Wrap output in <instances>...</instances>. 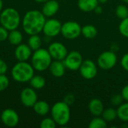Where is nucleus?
<instances>
[{
    "label": "nucleus",
    "instance_id": "2eb2a0df",
    "mask_svg": "<svg viewBox=\"0 0 128 128\" xmlns=\"http://www.w3.org/2000/svg\"><path fill=\"white\" fill-rule=\"evenodd\" d=\"M59 10V4L56 0H48L44 2L42 8V13L46 17H52Z\"/></svg>",
    "mask_w": 128,
    "mask_h": 128
},
{
    "label": "nucleus",
    "instance_id": "9d476101",
    "mask_svg": "<svg viewBox=\"0 0 128 128\" xmlns=\"http://www.w3.org/2000/svg\"><path fill=\"white\" fill-rule=\"evenodd\" d=\"M47 50L52 58L54 60L63 61L68 53V49L61 42H53L50 44Z\"/></svg>",
    "mask_w": 128,
    "mask_h": 128
},
{
    "label": "nucleus",
    "instance_id": "c756f323",
    "mask_svg": "<svg viewBox=\"0 0 128 128\" xmlns=\"http://www.w3.org/2000/svg\"><path fill=\"white\" fill-rule=\"evenodd\" d=\"M9 79L5 74H0V92L4 91L9 86Z\"/></svg>",
    "mask_w": 128,
    "mask_h": 128
},
{
    "label": "nucleus",
    "instance_id": "a19ab883",
    "mask_svg": "<svg viewBox=\"0 0 128 128\" xmlns=\"http://www.w3.org/2000/svg\"><path fill=\"white\" fill-rule=\"evenodd\" d=\"M122 2H126V3H128V0H122Z\"/></svg>",
    "mask_w": 128,
    "mask_h": 128
},
{
    "label": "nucleus",
    "instance_id": "b1692460",
    "mask_svg": "<svg viewBox=\"0 0 128 128\" xmlns=\"http://www.w3.org/2000/svg\"><path fill=\"white\" fill-rule=\"evenodd\" d=\"M82 34L87 39H93L98 34V29L93 25H86L82 27Z\"/></svg>",
    "mask_w": 128,
    "mask_h": 128
},
{
    "label": "nucleus",
    "instance_id": "6ab92c4d",
    "mask_svg": "<svg viewBox=\"0 0 128 128\" xmlns=\"http://www.w3.org/2000/svg\"><path fill=\"white\" fill-rule=\"evenodd\" d=\"M32 108L34 112L40 116H45L50 112L49 104L44 100H38Z\"/></svg>",
    "mask_w": 128,
    "mask_h": 128
},
{
    "label": "nucleus",
    "instance_id": "4c0bfd02",
    "mask_svg": "<svg viewBox=\"0 0 128 128\" xmlns=\"http://www.w3.org/2000/svg\"><path fill=\"white\" fill-rule=\"evenodd\" d=\"M2 9H3V1L0 0V13L2 10Z\"/></svg>",
    "mask_w": 128,
    "mask_h": 128
},
{
    "label": "nucleus",
    "instance_id": "f3484780",
    "mask_svg": "<svg viewBox=\"0 0 128 128\" xmlns=\"http://www.w3.org/2000/svg\"><path fill=\"white\" fill-rule=\"evenodd\" d=\"M104 110V106L100 100L98 98H94L90 100L88 104V110L92 116H101Z\"/></svg>",
    "mask_w": 128,
    "mask_h": 128
},
{
    "label": "nucleus",
    "instance_id": "f257e3e1",
    "mask_svg": "<svg viewBox=\"0 0 128 128\" xmlns=\"http://www.w3.org/2000/svg\"><path fill=\"white\" fill-rule=\"evenodd\" d=\"M46 20L42 11L30 10L25 14L22 20V29L28 35L38 34L43 31Z\"/></svg>",
    "mask_w": 128,
    "mask_h": 128
},
{
    "label": "nucleus",
    "instance_id": "a878e982",
    "mask_svg": "<svg viewBox=\"0 0 128 128\" xmlns=\"http://www.w3.org/2000/svg\"><path fill=\"white\" fill-rule=\"evenodd\" d=\"M89 128H107V122L102 118L99 116H94V118L91 120L88 124Z\"/></svg>",
    "mask_w": 128,
    "mask_h": 128
},
{
    "label": "nucleus",
    "instance_id": "1a4fd4ad",
    "mask_svg": "<svg viewBox=\"0 0 128 128\" xmlns=\"http://www.w3.org/2000/svg\"><path fill=\"white\" fill-rule=\"evenodd\" d=\"M62 24L59 20L57 19L51 18L47 20H46L44 28H43V32L47 38H54L58 35L61 33Z\"/></svg>",
    "mask_w": 128,
    "mask_h": 128
},
{
    "label": "nucleus",
    "instance_id": "f03ea898",
    "mask_svg": "<svg viewBox=\"0 0 128 128\" xmlns=\"http://www.w3.org/2000/svg\"><path fill=\"white\" fill-rule=\"evenodd\" d=\"M34 75V69L27 62H18L11 69V76L14 81L25 83L30 81Z\"/></svg>",
    "mask_w": 128,
    "mask_h": 128
},
{
    "label": "nucleus",
    "instance_id": "7ed1b4c3",
    "mask_svg": "<svg viewBox=\"0 0 128 128\" xmlns=\"http://www.w3.org/2000/svg\"><path fill=\"white\" fill-rule=\"evenodd\" d=\"M51 117L58 126L67 125L70 120V106L64 101H58L53 104L50 109Z\"/></svg>",
    "mask_w": 128,
    "mask_h": 128
},
{
    "label": "nucleus",
    "instance_id": "5701e85b",
    "mask_svg": "<svg viewBox=\"0 0 128 128\" xmlns=\"http://www.w3.org/2000/svg\"><path fill=\"white\" fill-rule=\"evenodd\" d=\"M117 118H118L123 122H128V102L122 103L118 106L117 110Z\"/></svg>",
    "mask_w": 128,
    "mask_h": 128
},
{
    "label": "nucleus",
    "instance_id": "6e6552de",
    "mask_svg": "<svg viewBox=\"0 0 128 128\" xmlns=\"http://www.w3.org/2000/svg\"><path fill=\"white\" fill-rule=\"evenodd\" d=\"M82 62L83 59L81 53L76 50L68 52L65 58L63 60L66 68L72 71L78 70Z\"/></svg>",
    "mask_w": 128,
    "mask_h": 128
},
{
    "label": "nucleus",
    "instance_id": "4be33fe9",
    "mask_svg": "<svg viewBox=\"0 0 128 128\" xmlns=\"http://www.w3.org/2000/svg\"><path fill=\"white\" fill-rule=\"evenodd\" d=\"M27 44L28 45V46L31 48L32 51H35L40 49L42 45V40L40 37L39 36V34L29 35Z\"/></svg>",
    "mask_w": 128,
    "mask_h": 128
},
{
    "label": "nucleus",
    "instance_id": "4468645a",
    "mask_svg": "<svg viewBox=\"0 0 128 128\" xmlns=\"http://www.w3.org/2000/svg\"><path fill=\"white\" fill-rule=\"evenodd\" d=\"M32 50L28 44H20L16 46L14 56L18 62H27L32 55Z\"/></svg>",
    "mask_w": 128,
    "mask_h": 128
},
{
    "label": "nucleus",
    "instance_id": "f8f14e48",
    "mask_svg": "<svg viewBox=\"0 0 128 128\" xmlns=\"http://www.w3.org/2000/svg\"><path fill=\"white\" fill-rule=\"evenodd\" d=\"M79 70L81 76L86 80H92L98 74V67L96 64L90 59L83 60Z\"/></svg>",
    "mask_w": 128,
    "mask_h": 128
},
{
    "label": "nucleus",
    "instance_id": "0eeeda50",
    "mask_svg": "<svg viewBox=\"0 0 128 128\" xmlns=\"http://www.w3.org/2000/svg\"><path fill=\"white\" fill-rule=\"evenodd\" d=\"M117 56L113 51H105L102 52L98 58V67L103 70H108L113 68L117 64Z\"/></svg>",
    "mask_w": 128,
    "mask_h": 128
},
{
    "label": "nucleus",
    "instance_id": "aec40b11",
    "mask_svg": "<svg viewBox=\"0 0 128 128\" xmlns=\"http://www.w3.org/2000/svg\"><path fill=\"white\" fill-rule=\"evenodd\" d=\"M22 34L20 31L16 29H14L11 31H9L8 40V42L14 46H17L20 44H22Z\"/></svg>",
    "mask_w": 128,
    "mask_h": 128
},
{
    "label": "nucleus",
    "instance_id": "ddd939ff",
    "mask_svg": "<svg viewBox=\"0 0 128 128\" xmlns=\"http://www.w3.org/2000/svg\"><path fill=\"white\" fill-rule=\"evenodd\" d=\"M33 88H25L22 90L20 95L21 104L26 107H33L38 101V95Z\"/></svg>",
    "mask_w": 128,
    "mask_h": 128
},
{
    "label": "nucleus",
    "instance_id": "c85d7f7f",
    "mask_svg": "<svg viewBox=\"0 0 128 128\" xmlns=\"http://www.w3.org/2000/svg\"><path fill=\"white\" fill-rule=\"evenodd\" d=\"M56 123L51 118H44L40 124V127L41 128H55L56 127Z\"/></svg>",
    "mask_w": 128,
    "mask_h": 128
},
{
    "label": "nucleus",
    "instance_id": "72a5a7b5",
    "mask_svg": "<svg viewBox=\"0 0 128 128\" xmlns=\"http://www.w3.org/2000/svg\"><path fill=\"white\" fill-rule=\"evenodd\" d=\"M121 65L124 70L128 71V52L122 56L121 59Z\"/></svg>",
    "mask_w": 128,
    "mask_h": 128
},
{
    "label": "nucleus",
    "instance_id": "473e14b6",
    "mask_svg": "<svg viewBox=\"0 0 128 128\" xmlns=\"http://www.w3.org/2000/svg\"><path fill=\"white\" fill-rule=\"evenodd\" d=\"M63 101L64 103H66L68 105L71 106L74 104L75 102V96L73 94H68L64 97V100Z\"/></svg>",
    "mask_w": 128,
    "mask_h": 128
},
{
    "label": "nucleus",
    "instance_id": "423d86ee",
    "mask_svg": "<svg viewBox=\"0 0 128 128\" xmlns=\"http://www.w3.org/2000/svg\"><path fill=\"white\" fill-rule=\"evenodd\" d=\"M61 34L68 40H74L82 34V27L74 21H68L62 24Z\"/></svg>",
    "mask_w": 128,
    "mask_h": 128
},
{
    "label": "nucleus",
    "instance_id": "2f4dec72",
    "mask_svg": "<svg viewBox=\"0 0 128 128\" xmlns=\"http://www.w3.org/2000/svg\"><path fill=\"white\" fill-rule=\"evenodd\" d=\"M8 33H9V31L8 29L4 28L2 26H0V42L8 40Z\"/></svg>",
    "mask_w": 128,
    "mask_h": 128
},
{
    "label": "nucleus",
    "instance_id": "bb28decb",
    "mask_svg": "<svg viewBox=\"0 0 128 128\" xmlns=\"http://www.w3.org/2000/svg\"><path fill=\"white\" fill-rule=\"evenodd\" d=\"M116 14L121 20L127 18L128 17V8L124 4L118 5L116 9Z\"/></svg>",
    "mask_w": 128,
    "mask_h": 128
},
{
    "label": "nucleus",
    "instance_id": "f704fd0d",
    "mask_svg": "<svg viewBox=\"0 0 128 128\" xmlns=\"http://www.w3.org/2000/svg\"><path fill=\"white\" fill-rule=\"evenodd\" d=\"M8 64L6 62L0 58V74H5L8 71Z\"/></svg>",
    "mask_w": 128,
    "mask_h": 128
},
{
    "label": "nucleus",
    "instance_id": "e433bc0d",
    "mask_svg": "<svg viewBox=\"0 0 128 128\" xmlns=\"http://www.w3.org/2000/svg\"><path fill=\"white\" fill-rule=\"evenodd\" d=\"M96 14H102V12H103V8L100 6V5H98L96 8H95V9H94V10Z\"/></svg>",
    "mask_w": 128,
    "mask_h": 128
},
{
    "label": "nucleus",
    "instance_id": "58836bf2",
    "mask_svg": "<svg viewBox=\"0 0 128 128\" xmlns=\"http://www.w3.org/2000/svg\"><path fill=\"white\" fill-rule=\"evenodd\" d=\"M36 2H38V3H44V2H46V1H48V0H34Z\"/></svg>",
    "mask_w": 128,
    "mask_h": 128
},
{
    "label": "nucleus",
    "instance_id": "7c9ffc66",
    "mask_svg": "<svg viewBox=\"0 0 128 128\" xmlns=\"http://www.w3.org/2000/svg\"><path fill=\"white\" fill-rule=\"evenodd\" d=\"M123 101H124V98L122 94H115L110 99V102L112 105L117 107L120 106L123 103Z\"/></svg>",
    "mask_w": 128,
    "mask_h": 128
},
{
    "label": "nucleus",
    "instance_id": "20e7f679",
    "mask_svg": "<svg viewBox=\"0 0 128 128\" xmlns=\"http://www.w3.org/2000/svg\"><path fill=\"white\" fill-rule=\"evenodd\" d=\"M52 62V58L48 51L44 48H40L34 51L31 57V64L34 70L44 71L49 69V67Z\"/></svg>",
    "mask_w": 128,
    "mask_h": 128
},
{
    "label": "nucleus",
    "instance_id": "393cba45",
    "mask_svg": "<svg viewBox=\"0 0 128 128\" xmlns=\"http://www.w3.org/2000/svg\"><path fill=\"white\" fill-rule=\"evenodd\" d=\"M101 117L106 122H112L117 118V111L116 109L112 108V107L104 109L102 114H101Z\"/></svg>",
    "mask_w": 128,
    "mask_h": 128
},
{
    "label": "nucleus",
    "instance_id": "c9c22d12",
    "mask_svg": "<svg viewBox=\"0 0 128 128\" xmlns=\"http://www.w3.org/2000/svg\"><path fill=\"white\" fill-rule=\"evenodd\" d=\"M121 94L122 95V97H123V98H124V100L128 101V85L125 86L122 88Z\"/></svg>",
    "mask_w": 128,
    "mask_h": 128
},
{
    "label": "nucleus",
    "instance_id": "412c9836",
    "mask_svg": "<svg viewBox=\"0 0 128 128\" xmlns=\"http://www.w3.org/2000/svg\"><path fill=\"white\" fill-rule=\"evenodd\" d=\"M30 86L34 89H41L46 85V80L40 75H34L29 81Z\"/></svg>",
    "mask_w": 128,
    "mask_h": 128
},
{
    "label": "nucleus",
    "instance_id": "a211bd4d",
    "mask_svg": "<svg viewBox=\"0 0 128 128\" xmlns=\"http://www.w3.org/2000/svg\"><path fill=\"white\" fill-rule=\"evenodd\" d=\"M98 4V0H78L77 2L78 8L84 12L94 11Z\"/></svg>",
    "mask_w": 128,
    "mask_h": 128
},
{
    "label": "nucleus",
    "instance_id": "dca6fc26",
    "mask_svg": "<svg viewBox=\"0 0 128 128\" xmlns=\"http://www.w3.org/2000/svg\"><path fill=\"white\" fill-rule=\"evenodd\" d=\"M66 67L63 62V61H59V60H54L51 62L49 70L50 74L57 78L62 77L64 75Z\"/></svg>",
    "mask_w": 128,
    "mask_h": 128
},
{
    "label": "nucleus",
    "instance_id": "ea45409f",
    "mask_svg": "<svg viewBox=\"0 0 128 128\" xmlns=\"http://www.w3.org/2000/svg\"><path fill=\"white\" fill-rule=\"evenodd\" d=\"M109 0H98V2H100V3H106V2H108Z\"/></svg>",
    "mask_w": 128,
    "mask_h": 128
},
{
    "label": "nucleus",
    "instance_id": "9b49d317",
    "mask_svg": "<svg viewBox=\"0 0 128 128\" xmlns=\"http://www.w3.org/2000/svg\"><path fill=\"white\" fill-rule=\"evenodd\" d=\"M0 120L2 124L8 128L16 127L20 121L18 113L13 109H5L0 115Z\"/></svg>",
    "mask_w": 128,
    "mask_h": 128
},
{
    "label": "nucleus",
    "instance_id": "39448f33",
    "mask_svg": "<svg viewBox=\"0 0 128 128\" xmlns=\"http://www.w3.org/2000/svg\"><path fill=\"white\" fill-rule=\"evenodd\" d=\"M21 22L19 12L13 8H6L0 13V24L8 31L16 29Z\"/></svg>",
    "mask_w": 128,
    "mask_h": 128
},
{
    "label": "nucleus",
    "instance_id": "cd10ccee",
    "mask_svg": "<svg viewBox=\"0 0 128 128\" xmlns=\"http://www.w3.org/2000/svg\"><path fill=\"white\" fill-rule=\"evenodd\" d=\"M118 30L122 36L128 38V17L122 20L118 26Z\"/></svg>",
    "mask_w": 128,
    "mask_h": 128
}]
</instances>
